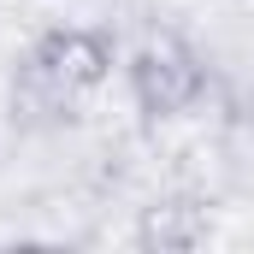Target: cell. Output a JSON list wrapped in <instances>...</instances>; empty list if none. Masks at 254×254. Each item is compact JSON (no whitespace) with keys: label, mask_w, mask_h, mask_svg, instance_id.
Returning <instances> with one entry per match:
<instances>
[{"label":"cell","mask_w":254,"mask_h":254,"mask_svg":"<svg viewBox=\"0 0 254 254\" xmlns=\"http://www.w3.org/2000/svg\"><path fill=\"white\" fill-rule=\"evenodd\" d=\"M30 77L48 89V101L71 107L77 95H95L107 77H113V36L107 30H48L30 54Z\"/></svg>","instance_id":"7a4b0ae2"},{"label":"cell","mask_w":254,"mask_h":254,"mask_svg":"<svg viewBox=\"0 0 254 254\" xmlns=\"http://www.w3.org/2000/svg\"><path fill=\"white\" fill-rule=\"evenodd\" d=\"M207 237H213V213L195 195H166V201L142 207V219H136V243L142 249H160V254L201 249Z\"/></svg>","instance_id":"3957f363"},{"label":"cell","mask_w":254,"mask_h":254,"mask_svg":"<svg viewBox=\"0 0 254 254\" xmlns=\"http://www.w3.org/2000/svg\"><path fill=\"white\" fill-rule=\"evenodd\" d=\"M207 89V71H201V54L178 30H154L142 36V48L130 54V95L142 107V119H178L190 113Z\"/></svg>","instance_id":"6da1fadb"}]
</instances>
